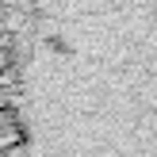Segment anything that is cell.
<instances>
[{"label": "cell", "instance_id": "1", "mask_svg": "<svg viewBox=\"0 0 157 157\" xmlns=\"http://www.w3.org/2000/svg\"><path fill=\"white\" fill-rule=\"evenodd\" d=\"M27 146V123L19 119V111L0 107V153H12Z\"/></svg>", "mask_w": 157, "mask_h": 157}, {"label": "cell", "instance_id": "2", "mask_svg": "<svg viewBox=\"0 0 157 157\" xmlns=\"http://www.w3.org/2000/svg\"><path fill=\"white\" fill-rule=\"evenodd\" d=\"M8 65H12V50H8V46L0 42V77L8 73Z\"/></svg>", "mask_w": 157, "mask_h": 157}]
</instances>
